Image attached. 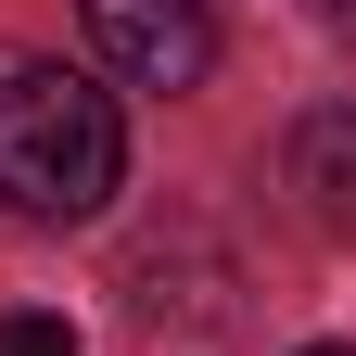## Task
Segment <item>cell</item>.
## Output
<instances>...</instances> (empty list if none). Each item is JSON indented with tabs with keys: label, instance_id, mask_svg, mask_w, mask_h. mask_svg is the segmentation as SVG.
<instances>
[{
	"label": "cell",
	"instance_id": "obj_1",
	"mask_svg": "<svg viewBox=\"0 0 356 356\" xmlns=\"http://www.w3.org/2000/svg\"><path fill=\"white\" fill-rule=\"evenodd\" d=\"M115 178H127V127L76 64H13L0 76V191L26 216L76 229V216L115 204Z\"/></svg>",
	"mask_w": 356,
	"mask_h": 356
},
{
	"label": "cell",
	"instance_id": "obj_2",
	"mask_svg": "<svg viewBox=\"0 0 356 356\" xmlns=\"http://www.w3.org/2000/svg\"><path fill=\"white\" fill-rule=\"evenodd\" d=\"M89 13V51H102L127 89H204V64H216V13L204 0H76Z\"/></svg>",
	"mask_w": 356,
	"mask_h": 356
},
{
	"label": "cell",
	"instance_id": "obj_3",
	"mask_svg": "<svg viewBox=\"0 0 356 356\" xmlns=\"http://www.w3.org/2000/svg\"><path fill=\"white\" fill-rule=\"evenodd\" d=\"M293 191L318 229H356V102H318L293 127Z\"/></svg>",
	"mask_w": 356,
	"mask_h": 356
},
{
	"label": "cell",
	"instance_id": "obj_4",
	"mask_svg": "<svg viewBox=\"0 0 356 356\" xmlns=\"http://www.w3.org/2000/svg\"><path fill=\"white\" fill-rule=\"evenodd\" d=\"M0 356H76V318H51V305H13V318H0Z\"/></svg>",
	"mask_w": 356,
	"mask_h": 356
},
{
	"label": "cell",
	"instance_id": "obj_5",
	"mask_svg": "<svg viewBox=\"0 0 356 356\" xmlns=\"http://www.w3.org/2000/svg\"><path fill=\"white\" fill-rule=\"evenodd\" d=\"M305 356H356V343H305Z\"/></svg>",
	"mask_w": 356,
	"mask_h": 356
}]
</instances>
